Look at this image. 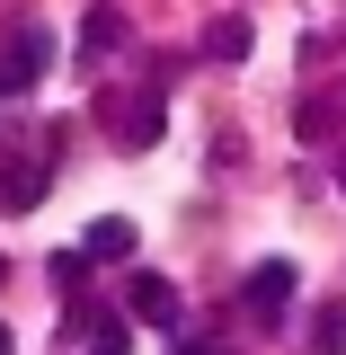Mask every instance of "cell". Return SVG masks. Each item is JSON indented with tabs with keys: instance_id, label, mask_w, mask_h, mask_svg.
<instances>
[{
	"instance_id": "cell-1",
	"label": "cell",
	"mask_w": 346,
	"mask_h": 355,
	"mask_svg": "<svg viewBox=\"0 0 346 355\" xmlns=\"http://www.w3.org/2000/svg\"><path fill=\"white\" fill-rule=\"evenodd\" d=\"M44 62H53V44H44V36H18V53H0V98L36 89V80H44Z\"/></svg>"
},
{
	"instance_id": "cell-2",
	"label": "cell",
	"mask_w": 346,
	"mask_h": 355,
	"mask_svg": "<svg viewBox=\"0 0 346 355\" xmlns=\"http://www.w3.org/2000/svg\"><path fill=\"white\" fill-rule=\"evenodd\" d=\"M116 44H125V9H107V0H98V9L80 18V62H107Z\"/></svg>"
},
{
	"instance_id": "cell-3",
	"label": "cell",
	"mask_w": 346,
	"mask_h": 355,
	"mask_svg": "<svg viewBox=\"0 0 346 355\" xmlns=\"http://www.w3.org/2000/svg\"><path fill=\"white\" fill-rule=\"evenodd\" d=\"M284 302H293V266H284V258H266L258 275H249V311H266V320H275Z\"/></svg>"
},
{
	"instance_id": "cell-4",
	"label": "cell",
	"mask_w": 346,
	"mask_h": 355,
	"mask_svg": "<svg viewBox=\"0 0 346 355\" xmlns=\"http://www.w3.org/2000/svg\"><path fill=\"white\" fill-rule=\"evenodd\" d=\"M302 355H346V302H320V311H311Z\"/></svg>"
},
{
	"instance_id": "cell-5",
	"label": "cell",
	"mask_w": 346,
	"mask_h": 355,
	"mask_svg": "<svg viewBox=\"0 0 346 355\" xmlns=\"http://www.w3.org/2000/svg\"><path fill=\"white\" fill-rule=\"evenodd\" d=\"M133 311H142L151 329H169V320H178V284H169V275H133Z\"/></svg>"
},
{
	"instance_id": "cell-6",
	"label": "cell",
	"mask_w": 346,
	"mask_h": 355,
	"mask_svg": "<svg viewBox=\"0 0 346 355\" xmlns=\"http://www.w3.org/2000/svg\"><path fill=\"white\" fill-rule=\"evenodd\" d=\"M36 196H44V160H27V169H0V205H9V214H27Z\"/></svg>"
},
{
	"instance_id": "cell-7",
	"label": "cell",
	"mask_w": 346,
	"mask_h": 355,
	"mask_svg": "<svg viewBox=\"0 0 346 355\" xmlns=\"http://www.w3.org/2000/svg\"><path fill=\"white\" fill-rule=\"evenodd\" d=\"M89 258H133V222H89Z\"/></svg>"
},
{
	"instance_id": "cell-8",
	"label": "cell",
	"mask_w": 346,
	"mask_h": 355,
	"mask_svg": "<svg viewBox=\"0 0 346 355\" xmlns=\"http://www.w3.org/2000/svg\"><path fill=\"white\" fill-rule=\"evenodd\" d=\"M205 53H222V62H240V53H249V18L231 9V18L214 27V36H205Z\"/></svg>"
},
{
	"instance_id": "cell-9",
	"label": "cell",
	"mask_w": 346,
	"mask_h": 355,
	"mask_svg": "<svg viewBox=\"0 0 346 355\" xmlns=\"http://www.w3.org/2000/svg\"><path fill=\"white\" fill-rule=\"evenodd\" d=\"M9 347H18V338H9V320H0V355H9Z\"/></svg>"
},
{
	"instance_id": "cell-10",
	"label": "cell",
	"mask_w": 346,
	"mask_h": 355,
	"mask_svg": "<svg viewBox=\"0 0 346 355\" xmlns=\"http://www.w3.org/2000/svg\"><path fill=\"white\" fill-rule=\"evenodd\" d=\"M178 355H214V347H178Z\"/></svg>"
},
{
	"instance_id": "cell-11",
	"label": "cell",
	"mask_w": 346,
	"mask_h": 355,
	"mask_svg": "<svg viewBox=\"0 0 346 355\" xmlns=\"http://www.w3.org/2000/svg\"><path fill=\"white\" fill-rule=\"evenodd\" d=\"M338 178H346V160H338Z\"/></svg>"
}]
</instances>
